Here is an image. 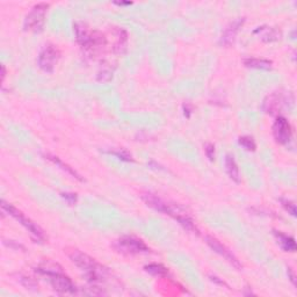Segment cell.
I'll return each instance as SVG.
<instances>
[{
  "mask_svg": "<svg viewBox=\"0 0 297 297\" xmlns=\"http://www.w3.org/2000/svg\"><path fill=\"white\" fill-rule=\"evenodd\" d=\"M142 200L147 203V206L150 207V208H152L153 210L171 216V217L176 219L179 224H181L183 228L187 229V230L196 231V228L193 219L190 218L189 216L187 215V212L183 211L180 207L164 201L163 199H160L159 196L152 194V193H145V194L142 195Z\"/></svg>",
  "mask_w": 297,
  "mask_h": 297,
  "instance_id": "1",
  "label": "cell"
},
{
  "mask_svg": "<svg viewBox=\"0 0 297 297\" xmlns=\"http://www.w3.org/2000/svg\"><path fill=\"white\" fill-rule=\"evenodd\" d=\"M70 258L73 261V264L80 270H83L86 279L91 283L101 282L108 274L107 268L96 263L95 259H93L92 257L87 256L86 253H83L78 250H74L72 253H70Z\"/></svg>",
  "mask_w": 297,
  "mask_h": 297,
  "instance_id": "2",
  "label": "cell"
},
{
  "mask_svg": "<svg viewBox=\"0 0 297 297\" xmlns=\"http://www.w3.org/2000/svg\"><path fill=\"white\" fill-rule=\"evenodd\" d=\"M1 209L4 211L7 212L9 216H12L13 218H15L17 221L20 223V224L24 227L26 230H27L29 234H30L31 237L34 238L36 241H43L46 239V235L42 229L38 227L36 223H34L30 218L26 217V216L22 214L20 210H18L14 206H12L11 203H7L6 201L2 200L1 201Z\"/></svg>",
  "mask_w": 297,
  "mask_h": 297,
  "instance_id": "3",
  "label": "cell"
},
{
  "mask_svg": "<svg viewBox=\"0 0 297 297\" xmlns=\"http://www.w3.org/2000/svg\"><path fill=\"white\" fill-rule=\"evenodd\" d=\"M77 42L87 50H93L105 43V38L98 31H92L89 26L83 22H76L73 25Z\"/></svg>",
  "mask_w": 297,
  "mask_h": 297,
  "instance_id": "4",
  "label": "cell"
},
{
  "mask_svg": "<svg viewBox=\"0 0 297 297\" xmlns=\"http://www.w3.org/2000/svg\"><path fill=\"white\" fill-rule=\"evenodd\" d=\"M36 272L43 274L49 277V281L53 288L60 294H74L76 286L71 281L69 276L63 274L62 269H50V268H37Z\"/></svg>",
  "mask_w": 297,
  "mask_h": 297,
  "instance_id": "5",
  "label": "cell"
},
{
  "mask_svg": "<svg viewBox=\"0 0 297 297\" xmlns=\"http://www.w3.org/2000/svg\"><path fill=\"white\" fill-rule=\"evenodd\" d=\"M48 7H49V5L46 4V2L35 5L31 8V11L26 15L24 22L25 30L33 31V33H41L43 30L44 22H46Z\"/></svg>",
  "mask_w": 297,
  "mask_h": 297,
  "instance_id": "6",
  "label": "cell"
},
{
  "mask_svg": "<svg viewBox=\"0 0 297 297\" xmlns=\"http://www.w3.org/2000/svg\"><path fill=\"white\" fill-rule=\"evenodd\" d=\"M115 248L119 252L124 254H140V253H148L150 252L148 248L143 240L138 239L136 237H132V236H123L120 239L116 241Z\"/></svg>",
  "mask_w": 297,
  "mask_h": 297,
  "instance_id": "7",
  "label": "cell"
},
{
  "mask_svg": "<svg viewBox=\"0 0 297 297\" xmlns=\"http://www.w3.org/2000/svg\"><path fill=\"white\" fill-rule=\"evenodd\" d=\"M59 50L55 46L48 44V46L42 49L40 55H38V67H40L41 70H43L44 72L51 73L54 71V67L57 64L58 59H59Z\"/></svg>",
  "mask_w": 297,
  "mask_h": 297,
  "instance_id": "8",
  "label": "cell"
},
{
  "mask_svg": "<svg viewBox=\"0 0 297 297\" xmlns=\"http://www.w3.org/2000/svg\"><path fill=\"white\" fill-rule=\"evenodd\" d=\"M273 135L275 141L280 144H288L292 141L293 130L292 127H290V123L286 118L279 116L276 119L275 123L273 125Z\"/></svg>",
  "mask_w": 297,
  "mask_h": 297,
  "instance_id": "9",
  "label": "cell"
},
{
  "mask_svg": "<svg viewBox=\"0 0 297 297\" xmlns=\"http://www.w3.org/2000/svg\"><path fill=\"white\" fill-rule=\"evenodd\" d=\"M205 239H206V243L208 244V246L210 247L212 251L216 252V253L219 254V256L224 258L228 263H230L232 266L236 267V268H238V269L241 268V265L239 263V260H238L237 258H236L234 254H232L231 252L221 243V241L217 240L214 237H211V236H206Z\"/></svg>",
  "mask_w": 297,
  "mask_h": 297,
  "instance_id": "10",
  "label": "cell"
},
{
  "mask_svg": "<svg viewBox=\"0 0 297 297\" xmlns=\"http://www.w3.org/2000/svg\"><path fill=\"white\" fill-rule=\"evenodd\" d=\"M244 21H245L244 18H237L232 22H230V24L227 26V28L224 29V31H223L221 40H219V44L225 47L231 46V44L234 43L235 38L237 36L240 27L243 26Z\"/></svg>",
  "mask_w": 297,
  "mask_h": 297,
  "instance_id": "11",
  "label": "cell"
},
{
  "mask_svg": "<svg viewBox=\"0 0 297 297\" xmlns=\"http://www.w3.org/2000/svg\"><path fill=\"white\" fill-rule=\"evenodd\" d=\"M283 101L285 100H283L282 95L277 94V93H273V94L268 95L264 100V112L267 113V114H276V113H279L282 109L283 103H285Z\"/></svg>",
  "mask_w": 297,
  "mask_h": 297,
  "instance_id": "12",
  "label": "cell"
},
{
  "mask_svg": "<svg viewBox=\"0 0 297 297\" xmlns=\"http://www.w3.org/2000/svg\"><path fill=\"white\" fill-rule=\"evenodd\" d=\"M254 35H258L264 42H273L280 38V31L273 27L268 26H261L254 30Z\"/></svg>",
  "mask_w": 297,
  "mask_h": 297,
  "instance_id": "13",
  "label": "cell"
},
{
  "mask_svg": "<svg viewBox=\"0 0 297 297\" xmlns=\"http://www.w3.org/2000/svg\"><path fill=\"white\" fill-rule=\"evenodd\" d=\"M224 166H225V171H227L229 178H230L232 181L236 183H240V181H241L240 172H239V169H238L237 163H236L235 158L230 156V154H228V156L225 157Z\"/></svg>",
  "mask_w": 297,
  "mask_h": 297,
  "instance_id": "14",
  "label": "cell"
},
{
  "mask_svg": "<svg viewBox=\"0 0 297 297\" xmlns=\"http://www.w3.org/2000/svg\"><path fill=\"white\" fill-rule=\"evenodd\" d=\"M274 235H275V237H276L277 244L280 245V247L282 248L283 251L285 252H295L296 251V243H295V239H294L293 237H290V236H287L279 231L274 232Z\"/></svg>",
  "mask_w": 297,
  "mask_h": 297,
  "instance_id": "15",
  "label": "cell"
},
{
  "mask_svg": "<svg viewBox=\"0 0 297 297\" xmlns=\"http://www.w3.org/2000/svg\"><path fill=\"white\" fill-rule=\"evenodd\" d=\"M245 66L251 67V69H258V70H270L273 67L272 60L265 59V58H246L244 59Z\"/></svg>",
  "mask_w": 297,
  "mask_h": 297,
  "instance_id": "16",
  "label": "cell"
},
{
  "mask_svg": "<svg viewBox=\"0 0 297 297\" xmlns=\"http://www.w3.org/2000/svg\"><path fill=\"white\" fill-rule=\"evenodd\" d=\"M127 42H128L127 31L121 28L116 29V43L114 46L115 53L123 54L125 49H127Z\"/></svg>",
  "mask_w": 297,
  "mask_h": 297,
  "instance_id": "17",
  "label": "cell"
},
{
  "mask_svg": "<svg viewBox=\"0 0 297 297\" xmlns=\"http://www.w3.org/2000/svg\"><path fill=\"white\" fill-rule=\"evenodd\" d=\"M46 158H47L48 160H50L51 163H54L56 166L60 167V169H62L63 171H65L66 173H69L70 176H72L73 178H76V179H78V180H80V181H83V179H82V178H80L79 174L77 173L76 171H74L72 169V167H70L69 165H66V164H64L63 161L60 160L58 157H54V156H50V154H47Z\"/></svg>",
  "mask_w": 297,
  "mask_h": 297,
  "instance_id": "18",
  "label": "cell"
},
{
  "mask_svg": "<svg viewBox=\"0 0 297 297\" xmlns=\"http://www.w3.org/2000/svg\"><path fill=\"white\" fill-rule=\"evenodd\" d=\"M144 269L147 273L151 274V275H153V276H158V277L166 276L167 274H169V270H167V268H165V267L160 264L147 265V266L144 267Z\"/></svg>",
  "mask_w": 297,
  "mask_h": 297,
  "instance_id": "19",
  "label": "cell"
},
{
  "mask_svg": "<svg viewBox=\"0 0 297 297\" xmlns=\"http://www.w3.org/2000/svg\"><path fill=\"white\" fill-rule=\"evenodd\" d=\"M239 144L247 151H256L257 145L254 143L253 138L250 136H243L239 138Z\"/></svg>",
  "mask_w": 297,
  "mask_h": 297,
  "instance_id": "20",
  "label": "cell"
},
{
  "mask_svg": "<svg viewBox=\"0 0 297 297\" xmlns=\"http://www.w3.org/2000/svg\"><path fill=\"white\" fill-rule=\"evenodd\" d=\"M281 203H282L283 208H285L290 215L294 216V217H296V206L294 205L292 201H289V200L281 199Z\"/></svg>",
  "mask_w": 297,
  "mask_h": 297,
  "instance_id": "21",
  "label": "cell"
},
{
  "mask_svg": "<svg viewBox=\"0 0 297 297\" xmlns=\"http://www.w3.org/2000/svg\"><path fill=\"white\" fill-rule=\"evenodd\" d=\"M111 154H113V156L118 157L119 159L121 160H124V161H132V157L131 154L127 152V151L122 150V151H113V152H109Z\"/></svg>",
  "mask_w": 297,
  "mask_h": 297,
  "instance_id": "22",
  "label": "cell"
},
{
  "mask_svg": "<svg viewBox=\"0 0 297 297\" xmlns=\"http://www.w3.org/2000/svg\"><path fill=\"white\" fill-rule=\"evenodd\" d=\"M205 153L206 156L209 158V160H214L215 159V145L211 143H208L205 145Z\"/></svg>",
  "mask_w": 297,
  "mask_h": 297,
  "instance_id": "23",
  "label": "cell"
},
{
  "mask_svg": "<svg viewBox=\"0 0 297 297\" xmlns=\"http://www.w3.org/2000/svg\"><path fill=\"white\" fill-rule=\"evenodd\" d=\"M20 282L26 287V288H35V287H36V282H35L31 277H27V276L21 277Z\"/></svg>",
  "mask_w": 297,
  "mask_h": 297,
  "instance_id": "24",
  "label": "cell"
},
{
  "mask_svg": "<svg viewBox=\"0 0 297 297\" xmlns=\"http://www.w3.org/2000/svg\"><path fill=\"white\" fill-rule=\"evenodd\" d=\"M62 196L70 205H74L77 202V194H73V193H63Z\"/></svg>",
  "mask_w": 297,
  "mask_h": 297,
  "instance_id": "25",
  "label": "cell"
},
{
  "mask_svg": "<svg viewBox=\"0 0 297 297\" xmlns=\"http://www.w3.org/2000/svg\"><path fill=\"white\" fill-rule=\"evenodd\" d=\"M288 276H289V280L292 281V283L293 285H295V275H294V273H293V270L290 269V268H288Z\"/></svg>",
  "mask_w": 297,
  "mask_h": 297,
  "instance_id": "26",
  "label": "cell"
},
{
  "mask_svg": "<svg viewBox=\"0 0 297 297\" xmlns=\"http://www.w3.org/2000/svg\"><path fill=\"white\" fill-rule=\"evenodd\" d=\"M1 71H2V72H1V79H2V82H4L5 76H6V71H5V66L4 65L1 66Z\"/></svg>",
  "mask_w": 297,
  "mask_h": 297,
  "instance_id": "27",
  "label": "cell"
},
{
  "mask_svg": "<svg viewBox=\"0 0 297 297\" xmlns=\"http://www.w3.org/2000/svg\"><path fill=\"white\" fill-rule=\"evenodd\" d=\"M116 5H120V6H122V5H131V2H115Z\"/></svg>",
  "mask_w": 297,
  "mask_h": 297,
  "instance_id": "28",
  "label": "cell"
}]
</instances>
